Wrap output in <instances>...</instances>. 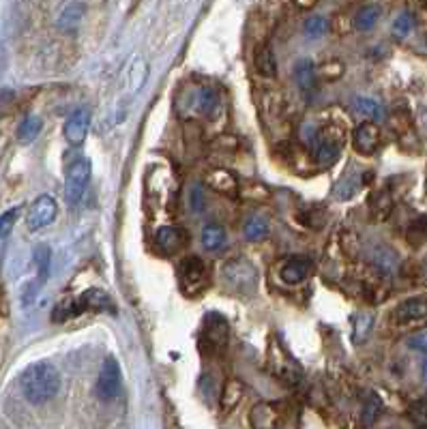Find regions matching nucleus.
I'll use <instances>...</instances> for the list:
<instances>
[{
  "label": "nucleus",
  "mask_w": 427,
  "mask_h": 429,
  "mask_svg": "<svg viewBox=\"0 0 427 429\" xmlns=\"http://www.w3.org/2000/svg\"><path fill=\"white\" fill-rule=\"evenodd\" d=\"M378 20H380V7L378 5H365L355 13V28L361 33H367L376 26Z\"/></svg>",
  "instance_id": "obj_27"
},
{
  "label": "nucleus",
  "mask_w": 427,
  "mask_h": 429,
  "mask_svg": "<svg viewBox=\"0 0 427 429\" xmlns=\"http://www.w3.org/2000/svg\"><path fill=\"white\" fill-rule=\"evenodd\" d=\"M88 129H90V110H86V107H80V110H75V112L65 121L63 136H65V140H67L71 146H80V144L86 140Z\"/></svg>",
  "instance_id": "obj_10"
},
{
  "label": "nucleus",
  "mask_w": 427,
  "mask_h": 429,
  "mask_svg": "<svg viewBox=\"0 0 427 429\" xmlns=\"http://www.w3.org/2000/svg\"><path fill=\"white\" fill-rule=\"evenodd\" d=\"M220 107H222V99H220V92L215 88L204 86L195 92V110L200 116L212 119L220 112Z\"/></svg>",
  "instance_id": "obj_15"
},
{
  "label": "nucleus",
  "mask_w": 427,
  "mask_h": 429,
  "mask_svg": "<svg viewBox=\"0 0 427 429\" xmlns=\"http://www.w3.org/2000/svg\"><path fill=\"white\" fill-rule=\"evenodd\" d=\"M352 144L357 148L359 155H374L380 146V129L378 125H374L372 121L369 123H361L357 129H355V136H352Z\"/></svg>",
  "instance_id": "obj_12"
},
{
  "label": "nucleus",
  "mask_w": 427,
  "mask_h": 429,
  "mask_svg": "<svg viewBox=\"0 0 427 429\" xmlns=\"http://www.w3.org/2000/svg\"><path fill=\"white\" fill-rule=\"evenodd\" d=\"M191 208H193L195 212H200V210L204 208V195H202V191H200L198 185L191 187Z\"/></svg>",
  "instance_id": "obj_44"
},
{
  "label": "nucleus",
  "mask_w": 427,
  "mask_h": 429,
  "mask_svg": "<svg viewBox=\"0 0 427 429\" xmlns=\"http://www.w3.org/2000/svg\"><path fill=\"white\" fill-rule=\"evenodd\" d=\"M206 279H208V268H206V264H204L202 258L189 256V258L183 260V264H180V281H183V286L187 290L198 288Z\"/></svg>",
  "instance_id": "obj_14"
},
{
  "label": "nucleus",
  "mask_w": 427,
  "mask_h": 429,
  "mask_svg": "<svg viewBox=\"0 0 427 429\" xmlns=\"http://www.w3.org/2000/svg\"><path fill=\"white\" fill-rule=\"evenodd\" d=\"M309 148H311V155L320 168H331L337 161L340 151H342V134L335 127L318 129Z\"/></svg>",
  "instance_id": "obj_3"
},
{
  "label": "nucleus",
  "mask_w": 427,
  "mask_h": 429,
  "mask_svg": "<svg viewBox=\"0 0 427 429\" xmlns=\"http://www.w3.org/2000/svg\"><path fill=\"white\" fill-rule=\"evenodd\" d=\"M311 273V262L307 258H292L283 264L281 268V281L288 286H296L303 283Z\"/></svg>",
  "instance_id": "obj_16"
},
{
  "label": "nucleus",
  "mask_w": 427,
  "mask_h": 429,
  "mask_svg": "<svg viewBox=\"0 0 427 429\" xmlns=\"http://www.w3.org/2000/svg\"><path fill=\"white\" fill-rule=\"evenodd\" d=\"M82 18H84V5L71 3V5H67V7L60 11V16H58V20H56V26H58L63 33H73V31L80 26Z\"/></svg>",
  "instance_id": "obj_22"
},
{
  "label": "nucleus",
  "mask_w": 427,
  "mask_h": 429,
  "mask_svg": "<svg viewBox=\"0 0 427 429\" xmlns=\"http://www.w3.org/2000/svg\"><path fill=\"white\" fill-rule=\"evenodd\" d=\"M185 243H187V234L178 226H161L155 232V245L168 256L180 251L185 247Z\"/></svg>",
  "instance_id": "obj_13"
},
{
  "label": "nucleus",
  "mask_w": 427,
  "mask_h": 429,
  "mask_svg": "<svg viewBox=\"0 0 427 429\" xmlns=\"http://www.w3.org/2000/svg\"><path fill=\"white\" fill-rule=\"evenodd\" d=\"M127 80H129V90H131V92H138V90L146 84V80H148V65H146L144 58L138 56V58L131 63L129 73H127Z\"/></svg>",
  "instance_id": "obj_30"
},
{
  "label": "nucleus",
  "mask_w": 427,
  "mask_h": 429,
  "mask_svg": "<svg viewBox=\"0 0 427 429\" xmlns=\"http://www.w3.org/2000/svg\"><path fill=\"white\" fill-rule=\"evenodd\" d=\"M16 105V92L13 90H0V119L7 116Z\"/></svg>",
  "instance_id": "obj_42"
},
{
  "label": "nucleus",
  "mask_w": 427,
  "mask_h": 429,
  "mask_svg": "<svg viewBox=\"0 0 427 429\" xmlns=\"http://www.w3.org/2000/svg\"><path fill=\"white\" fill-rule=\"evenodd\" d=\"M90 176H92V163L86 157L75 159L65 176V197L71 206L80 204L88 185H90Z\"/></svg>",
  "instance_id": "obj_4"
},
{
  "label": "nucleus",
  "mask_w": 427,
  "mask_h": 429,
  "mask_svg": "<svg viewBox=\"0 0 427 429\" xmlns=\"http://www.w3.org/2000/svg\"><path fill=\"white\" fill-rule=\"evenodd\" d=\"M408 348L416 352H427V331H418L412 337H408Z\"/></svg>",
  "instance_id": "obj_43"
},
{
  "label": "nucleus",
  "mask_w": 427,
  "mask_h": 429,
  "mask_svg": "<svg viewBox=\"0 0 427 429\" xmlns=\"http://www.w3.org/2000/svg\"><path fill=\"white\" fill-rule=\"evenodd\" d=\"M301 429H337L327 414H323L318 408H305V412L301 414Z\"/></svg>",
  "instance_id": "obj_25"
},
{
  "label": "nucleus",
  "mask_w": 427,
  "mask_h": 429,
  "mask_svg": "<svg viewBox=\"0 0 427 429\" xmlns=\"http://www.w3.org/2000/svg\"><path fill=\"white\" fill-rule=\"evenodd\" d=\"M292 73H294V82H296V86H298L301 90L311 92V90L315 88V84H318V69H315V65H313L309 58L296 60Z\"/></svg>",
  "instance_id": "obj_18"
},
{
  "label": "nucleus",
  "mask_w": 427,
  "mask_h": 429,
  "mask_svg": "<svg viewBox=\"0 0 427 429\" xmlns=\"http://www.w3.org/2000/svg\"><path fill=\"white\" fill-rule=\"evenodd\" d=\"M380 412H382V401H380V397H378L376 393H369L367 399L363 401V408H361V425H363V427H372V425L378 420Z\"/></svg>",
  "instance_id": "obj_32"
},
{
  "label": "nucleus",
  "mask_w": 427,
  "mask_h": 429,
  "mask_svg": "<svg viewBox=\"0 0 427 429\" xmlns=\"http://www.w3.org/2000/svg\"><path fill=\"white\" fill-rule=\"evenodd\" d=\"M374 329V313H357L352 320V342L363 344Z\"/></svg>",
  "instance_id": "obj_29"
},
{
  "label": "nucleus",
  "mask_w": 427,
  "mask_h": 429,
  "mask_svg": "<svg viewBox=\"0 0 427 429\" xmlns=\"http://www.w3.org/2000/svg\"><path fill=\"white\" fill-rule=\"evenodd\" d=\"M35 264H37V286H43L48 281L50 275V260H52V251L48 245H37L33 251Z\"/></svg>",
  "instance_id": "obj_31"
},
{
  "label": "nucleus",
  "mask_w": 427,
  "mask_h": 429,
  "mask_svg": "<svg viewBox=\"0 0 427 429\" xmlns=\"http://www.w3.org/2000/svg\"><path fill=\"white\" fill-rule=\"evenodd\" d=\"M228 241V234H226V228L220 226V224H208L204 226L202 230V245L208 249V251H220L224 249Z\"/></svg>",
  "instance_id": "obj_23"
},
{
  "label": "nucleus",
  "mask_w": 427,
  "mask_h": 429,
  "mask_svg": "<svg viewBox=\"0 0 427 429\" xmlns=\"http://www.w3.org/2000/svg\"><path fill=\"white\" fill-rule=\"evenodd\" d=\"M41 127H43V121H41L39 116H35V114H28V116L20 123V127H18V140H20L22 144L35 142L37 136L41 134Z\"/></svg>",
  "instance_id": "obj_28"
},
{
  "label": "nucleus",
  "mask_w": 427,
  "mask_h": 429,
  "mask_svg": "<svg viewBox=\"0 0 427 429\" xmlns=\"http://www.w3.org/2000/svg\"><path fill=\"white\" fill-rule=\"evenodd\" d=\"M224 279L239 292H249L254 290L256 281H258V271L252 262L243 260V258H237V260H230L226 266H224Z\"/></svg>",
  "instance_id": "obj_7"
},
{
  "label": "nucleus",
  "mask_w": 427,
  "mask_h": 429,
  "mask_svg": "<svg viewBox=\"0 0 427 429\" xmlns=\"http://www.w3.org/2000/svg\"><path fill=\"white\" fill-rule=\"evenodd\" d=\"M228 337L230 327L226 317L220 313H208L202 322V344L212 352H220L228 346Z\"/></svg>",
  "instance_id": "obj_6"
},
{
  "label": "nucleus",
  "mask_w": 427,
  "mask_h": 429,
  "mask_svg": "<svg viewBox=\"0 0 427 429\" xmlns=\"http://www.w3.org/2000/svg\"><path fill=\"white\" fill-rule=\"evenodd\" d=\"M412 28H414V16L408 13V11L399 13V16L395 18V22H393V35H395L397 39H406V37L412 33Z\"/></svg>",
  "instance_id": "obj_37"
},
{
  "label": "nucleus",
  "mask_w": 427,
  "mask_h": 429,
  "mask_svg": "<svg viewBox=\"0 0 427 429\" xmlns=\"http://www.w3.org/2000/svg\"><path fill=\"white\" fill-rule=\"evenodd\" d=\"M423 378H425V380H427V361H425V363H423Z\"/></svg>",
  "instance_id": "obj_46"
},
{
  "label": "nucleus",
  "mask_w": 427,
  "mask_h": 429,
  "mask_svg": "<svg viewBox=\"0 0 427 429\" xmlns=\"http://www.w3.org/2000/svg\"><path fill=\"white\" fill-rule=\"evenodd\" d=\"M254 67L260 75L264 77H275L277 75V58L269 45H260L254 54Z\"/></svg>",
  "instance_id": "obj_21"
},
{
  "label": "nucleus",
  "mask_w": 427,
  "mask_h": 429,
  "mask_svg": "<svg viewBox=\"0 0 427 429\" xmlns=\"http://www.w3.org/2000/svg\"><path fill=\"white\" fill-rule=\"evenodd\" d=\"M408 416L416 427H427V397H421L410 403Z\"/></svg>",
  "instance_id": "obj_36"
},
{
  "label": "nucleus",
  "mask_w": 427,
  "mask_h": 429,
  "mask_svg": "<svg viewBox=\"0 0 427 429\" xmlns=\"http://www.w3.org/2000/svg\"><path fill=\"white\" fill-rule=\"evenodd\" d=\"M77 298V305H80V311H94V313H117V305L114 300L110 298L108 292L103 290H97V288H90L86 290L84 294L75 296Z\"/></svg>",
  "instance_id": "obj_11"
},
{
  "label": "nucleus",
  "mask_w": 427,
  "mask_h": 429,
  "mask_svg": "<svg viewBox=\"0 0 427 429\" xmlns=\"http://www.w3.org/2000/svg\"><path fill=\"white\" fill-rule=\"evenodd\" d=\"M20 386L24 397L33 403H45L54 399L60 391V374L54 365L50 363H33L31 367L24 369L20 378Z\"/></svg>",
  "instance_id": "obj_1"
},
{
  "label": "nucleus",
  "mask_w": 427,
  "mask_h": 429,
  "mask_svg": "<svg viewBox=\"0 0 427 429\" xmlns=\"http://www.w3.org/2000/svg\"><path fill=\"white\" fill-rule=\"evenodd\" d=\"M252 429H279L281 425V408L273 401H258L249 412Z\"/></svg>",
  "instance_id": "obj_9"
},
{
  "label": "nucleus",
  "mask_w": 427,
  "mask_h": 429,
  "mask_svg": "<svg viewBox=\"0 0 427 429\" xmlns=\"http://www.w3.org/2000/svg\"><path fill=\"white\" fill-rule=\"evenodd\" d=\"M18 212H20V208H11L5 214H0V239H5V237L11 234V230L16 226V219H18Z\"/></svg>",
  "instance_id": "obj_41"
},
{
  "label": "nucleus",
  "mask_w": 427,
  "mask_h": 429,
  "mask_svg": "<svg viewBox=\"0 0 427 429\" xmlns=\"http://www.w3.org/2000/svg\"><path fill=\"white\" fill-rule=\"evenodd\" d=\"M56 214H58V204H56V200H54L52 195L43 193V195H39V197L31 204V208H28V212H26V226H28L31 232H37V230L50 226V224L56 219Z\"/></svg>",
  "instance_id": "obj_8"
},
{
  "label": "nucleus",
  "mask_w": 427,
  "mask_h": 429,
  "mask_svg": "<svg viewBox=\"0 0 427 429\" xmlns=\"http://www.w3.org/2000/svg\"><path fill=\"white\" fill-rule=\"evenodd\" d=\"M425 315H427V300H425V298H410V300H404V303L395 309L397 322H416V320H423Z\"/></svg>",
  "instance_id": "obj_20"
},
{
  "label": "nucleus",
  "mask_w": 427,
  "mask_h": 429,
  "mask_svg": "<svg viewBox=\"0 0 427 429\" xmlns=\"http://www.w3.org/2000/svg\"><path fill=\"white\" fill-rule=\"evenodd\" d=\"M266 365L269 369L286 384H298L303 380V367L298 365V361L290 354V350L279 342L277 335H273L269 340V348H266Z\"/></svg>",
  "instance_id": "obj_2"
},
{
  "label": "nucleus",
  "mask_w": 427,
  "mask_h": 429,
  "mask_svg": "<svg viewBox=\"0 0 427 429\" xmlns=\"http://www.w3.org/2000/svg\"><path fill=\"white\" fill-rule=\"evenodd\" d=\"M243 397H245V386H243V382L237 380V378H230V380L224 384V391H222V397H220L222 414H230V412L241 403Z\"/></svg>",
  "instance_id": "obj_19"
},
{
  "label": "nucleus",
  "mask_w": 427,
  "mask_h": 429,
  "mask_svg": "<svg viewBox=\"0 0 427 429\" xmlns=\"http://www.w3.org/2000/svg\"><path fill=\"white\" fill-rule=\"evenodd\" d=\"M206 183H208L210 189H215L217 193H224V195H237L239 193V180L228 170H212V172H208Z\"/></svg>",
  "instance_id": "obj_17"
},
{
  "label": "nucleus",
  "mask_w": 427,
  "mask_h": 429,
  "mask_svg": "<svg viewBox=\"0 0 427 429\" xmlns=\"http://www.w3.org/2000/svg\"><path fill=\"white\" fill-rule=\"evenodd\" d=\"M372 208H374L376 212H380V217H387V214L391 212V208H393V200H391V195H389L387 191L376 193V195L372 197Z\"/></svg>",
  "instance_id": "obj_40"
},
{
  "label": "nucleus",
  "mask_w": 427,
  "mask_h": 429,
  "mask_svg": "<svg viewBox=\"0 0 427 429\" xmlns=\"http://www.w3.org/2000/svg\"><path fill=\"white\" fill-rule=\"evenodd\" d=\"M374 266L376 268H380L382 273H393L395 271V266H397V254L395 251H391L389 247H378L376 251H374Z\"/></svg>",
  "instance_id": "obj_35"
},
{
  "label": "nucleus",
  "mask_w": 427,
  "mask_h": 429,
  "mask_svg": "<svg viewBox=\"0 0 427 429\" xmlns=\"http://www.w3.org/2000/svg\"><path fill=\"white\" fill-rule=\"evenodd\" d=\"M355 107H357L359 114L367 116L372 123L384 121V107H382L378 101L369 99V97H357V99H355Z\"/></svg>",
  "instance_id": "obj_26"
},
{
  "label": "nucleus",
  "mask_w": 427,
  "mask_h": 429,
  "mask_svg": "<svg viewBox=\"0 0 427 429\" xmlns=\"http://www.w3.org/2000/svg\"><path fill=\"white\" fill-rule=\"evenodd\" d=\"M80 313H82V311H80L77 298L73 296V298H65L63 303H58V305L54 307L52 320H54V322H67V320H71V317H75V315H80Z\"/></svg>",
  "instance_id": "obj_34"
},
{
  "label": "nucleus",
  "mask_w": 427,
  "mask_h": 429,
  "mask_svg": "<svg viewBox=\"0 0 427 429\" xmlns=\"http://www.w3.org/2000/svg\"><path fill=\"white\" fill-rule=\"evenodd\" d=\"M406 241L412 245V247H421L427 243V217L425 214H421V217H416L408 230H406Z\"/></svg>",
  "instance_id": "obj_33"
},
{
  "label": "nucleus",
  "mask_w": 427,
  "mask_h": 429,
  "mask_svg": "<svg viewBox=\"0 0 427 429\" xmlns=\"http://www.w3.org/2000/svg\"><path fill=\"white\" fill-rule=\"evenodd\" d=\"M121 384H123V374H121V365L114 357H105V361L99 367V376H97V384H94V393L99 397V401L108 403L114 401L121 393Z\"/></svg>",
  "instance_id": "obj_5"
},
{
  "label": "nucleus",
  "mask_w": 427,
  "mask_h": 429,
  "mask_svg": "<svg viewBox=\"0 0 427 429\" xmlns=\"http://www.w3.org/2000/svg\"><path fill=\"white\" fill-rule=\"evenodd\" d=\"M292 3L298 7V9H311V7H315L320 0H292Z\"/></svg>",
  "instance_id": "obj_45"
},
{
  "label": "nucleus",
  "mask_w": 427,
  "mask_h": 429,
  "mask_svg": "<svg viewBox=\"0 0 427 429\" xmlns=\"http://www.w3.org/2000/svg\"><path fill=\"white\" fill-rule=\"evenodd\" d=\"M271 228H269V222L264 217H260V214H254V217H249L243 226V234L247 241L252 243H260L269 237Z\"/></svg>",
  "instance_id": "obj_24"
},
{
  "label": "nucleus",
  "mask_w": 427,
  "mask_h": 429,
  "mask_svg": "<svg viewBox=\"0 0 427 429\" xmlns=\"http://www.w3.org/2000/svg\"><path fill=\"white\" fill-rule=\"evenodd\" d=\"M327 28H329L327 18H320V16H313V18L305 20V24H303V31L307 37H320L327 33Z\"/></svg>",
  "instance_id": "obj_39"
},
{
  "label": "nucleus",
  "mask_w": 427,
  "mask_h": 429,
  "mask_svg": "<svg viewBox=\"0 0 427 429\" xmlns=\"http://www.w3.org/2000/svg\"><path fill=\"white\" fill-rule=\"evenodd\" d=\"M301 222H303L307 228L318 230L320 226H325V222H327V214H325V210H323V208H311V210H305V212L301 214Z\"/></svg>",
  "instance_id": "obj_38"
}]
</instances>
